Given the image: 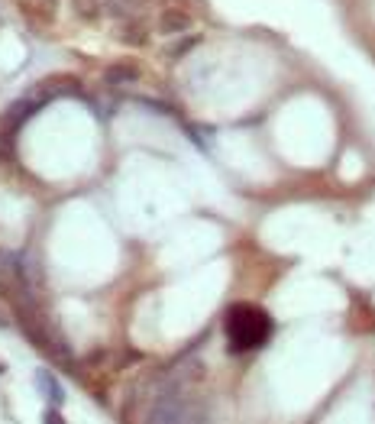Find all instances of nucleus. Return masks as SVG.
<instances>
[{
  "label": "nucleus",
  "mask_w": 375,
  "mask_h": 424,
  "mask_svg": "<svg viewBox=\"0 0 375 424\" xmlns=\"http://www.w3.org/2000/svg\"><path fill=\"white\" fill-rule=\"evenodd\" d=\"M46 100H49V98H42V94H39V91L32 94V98H23V100H16L13 107L7 110V120H10V124H13V126H20V124H23V120H26V117H32V114H36V110L42 107V104H46Z\"/></svg>",
  "instance_id": "obj_6"
},
{
  "label": "nucleus",
  "mask_w": 375,
  "mask_h": 424,
  "mask_svg": "<svg viewBox=\"0 0 375 424\" xmlns=\"http://www.w3.org/2000/svg\"><path fill=\"white\" fill-rule=\"evenodd\" d=\"M159 33H188L194 26V20H191V13H184V10H178V7H165L159 13Z\"/></svg>",
  "instance_id": "obj_4"
},
{
  "label": "nucleus",
  "mask_w": 375,
  "mask_h": 424,
  "mask_svg": "<svg viewBox=\"0 0 375 424\" xmlns=\"http://www.w3.org/2000/svg\"><path fill=\"white\" fill-rule=\"evenodd\" d=\"M71 7L81 20H97L104 10H107V0H71Z\"/></svg>",
  "instance_id": "obj_9"
},
{
  "label": "nucleus",
  "mask_w": 375,
  "mask_h": 424,
  "mask_svg": "<svg viewBox=\"0 0 375 424\" xmlns=\"http://www.w3.org/2000/svg\"><path fill=\"white\" fill-rule=\"evenodd\" d=\"M39 94H42V98H59V94H81V85H78L75 78L71 75H59V78H49L46 85L39 88Z\"/></svg>",
  "instance_id": "obj_8"
},
{
  "label": "nucleus",
  "mask_w": 375,
  "mask_h": 424,
  "mask_svg": "<svg viewBox=\"0 0 375 424\" xmlns=\"http://www.w3.org/2000/svg\"><path fill=\"white\" fill-rule=\"evenodd\" d=\"M139 75H143V69H139L136 62H130V59H123V62L107 65V71H104V81H107V85H133Z\"/></svg>",
  "instance_id": "obj_5"
},
{
  "label": "nucleus",
  "mask_w": 375,
  "mask_h": 424,
  "mask_svg": "<svg viewBox=\"0 0 375 424\" xmlns=\"http://www.w3.org/2000/svg\"><path fill=\"white\" fill-rule=\"evenodd\" d=\"M7 324H10V317L4 314V308H0V327H7Z\"/></svg>",
  "instance_id": "obj_12"
},
{
  "label": "nucleus",
  "mask_w": 375,
  "mask_h": 424,
  "mask_svg": "<svg viewBox=\"0 0 375 424\" xmlns=\"http://www.w3.org/2000/svg\"><path fill=\"white\" fill-rule=\"evenodd\" d=\"M223 331H227V343H230L233 353H253V350L268 343V337L275 331V321L259 305L239 301L223 317Z\"/></svg>",
  "instance_id": "obj_1"
},
{
  "label": "nucleus",
  "mask_w": 375,
  "mask_h": 424,
  "mask_svg": "<svg viewBox=\"0 0 375 424\" xmlns=\"http://www.w3.org/2000/svg\"><path fill=\"white\" fill-rule=\"evenodd\" d=\"M36 386H39V392L52 401L55 408H59V405H65V389H61V382L49 370H36Z\"/></svg>",
  "instance_id": "obj_7"
},
{
  "label": "nucleus",
  "mask_w": 375,
  "mask_h": 424,
  "mask_svg": "<svg viewBox=\"0 0 375 424\" xmlns=\"http://www.w3.org/2000/svg\"><path fill=\"white\" fill-rule=\"evenodd\" d=\"M194 42H198L194 36H191V39H184V42H178V46H172V49H169V55H172V59H181V55L188 52V49H191Z\"/></svg>",
  "instance_id": "obj_10"
},
{
  "label": "nucleus",
  "mask_w": 375,
  "mask_h": 424,
  "mask_svg": "<svg viewBox=\"0 0 375 424\" xmlns=\"http://www.w3.org/2000/svg\"><path fill=\"white\" fill-rule=\"evenodd\" d=\"M181 389L184 386H165V392L155 399L145 424H188L191 408H188V399L181 395Z\"/></svg>",
  "instance_id": "obj_2"
},
{
  "label": "nucleus",
  "mask_w": 375,
  "mask_h": 424,
  "mask_svg": "<svg viewBox=\"0 0 375 424\" xmlns=\"http://www.w3.org/2000/svg\"><path fill=\"white\" fill-rule=\"evenodd\" d=\"M117 39H120L123 46H145V42H149V26H145L139 16H126V20H120V26H117Z\"/></svg>",
  "instance_id": "obj_3"
},
{
  "label": "nucleus",
  "mask_w": 375,
  "mask_h": 424,
  "mask_svg": "<svg viewBox=\"0 0 375 424\" xmlns=\"http://www.w3.org/2000/svg\"><path fill=\"white\" fill-rule=\"evenodd\" d=\"M0 372H4V366H0Z\"/></svg>",
  "instance_id": "obj_13"
},
{
  "label": "nucleus",
  "mask_w": 375,
  "mask_h": 424,
  "mask_svg": "<svg viewBox=\"0 0 375 424\" xmlns=\"http://www.w3.org/2000/svg\"><path fill=\"white\" fill-rule=\"evenodd\" d=\"M42 424H65V418H61L59 411H55V405H52V408H49L46 415H42Z\"/></svg>",
  "instance_id": "obj_11"
}]
</instances>
